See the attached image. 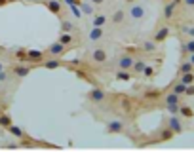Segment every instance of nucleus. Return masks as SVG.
<instances>
[{
  "label": "nucleus",
  "mask_w": 194,
  "mask_h": 152,
  "mask_svg": "<svg viewBox=\"0 0 194 152\" xmlns=\"http://www.w3.org/2000/svg\"><path fill=\"white\" fill-rule=\"evenodd\" d=\"M107 131H108V133H120V131H122V122H118V120L108 122Z\"/></svg>",
  "instance_id": "nucleus-1"
},
{
  "label": "nucleus",
  "mask_w": 194,
  "mask_h": 152,
  "mask_svg": "<svg viewBox=\"0 0 194 152\" xmlns=\"http://www.w3.org/2000/svg\"><path fill=\"white\" fill-rule=\"evenodd\" d=\"M186 95H194V86H186Z\"/></svg>",
  "instance_id": "nucleus-32"
},
{
  "label": "nucleus",
  "mask_w": 194,
  "mask_h": 152,
  "mask_svg": "<svg viewBox=\"0 0 194 152\" xmlns=\"http://www.w3.org/2000/svg\"><path fill=\"white\" fill-rule=\"evenodd\" d=\"M93 4H103V0H91Z\"/></svg>",
  "instance_id": "nucleus-37"
},
{
  "label": "nucleus",
  "mask_w": 194,
  "mask_h": 152,
  "mask_svg": "<svg viewBox=\"0 0 194 152\" xmlns=\"http://www.w3.org/2000/svg\"><path fill=\"white\" fill-rule=\"evenodd\" d=\"M177 99H179V93L173 91L171 95H167V97H166V103H167V105H173V103H177Z\"/></svg>",
  "instance_id": "nucleus-18"
},
{
  "label": "nucleus",
  "mask_w": 194,
  "mask_h": 152,
  "mask_svg": "<svg viewBox=\"0 0 194 152\" xmlns=\"http://www.w3.org/2000/svg\"><path fill=\"white\" fill-rule=\"evenodd\" d=\"M181 82L186 84V86H190V84L194 82V74L192 72H185V74H183V78H181Z\"/></svg>",
  "instance_id": "nucleus-15"
},
{
  "label": "nucleus",
  "mask_w": 194,
  "mask_h": 152,
  "mask_svg": "<svg viewBox=\"0 0 194 152\" xmlns=\"http://www.w3.org/2000/svg\"><path fill=\"white\" fill-rule=\"evenodd\" d=\"M0 125H2V127H10V125H12L10 114H0Z\"/></svg>",
  "instance_id": "nucleus-13"
},
{
  "label": "nucleus",
  "mask_w": 194,
  "mask_h": 152,
  "mask_svg": "<svg viewBox=\"0 0 194 152\" xmlns=\"http://www.w3.org/2000/svg\"><path fill=\"white\" fill-rule=\"evenodd\" d=\"M190 63H192V65H194V53H192V57H190Z\"/></svg>",
  "instance_id": "nucleus-40"
},
{
  "label": "nucleus",
  "mask_w": 194,
  "mask_h": 152,
  "mask_svg": "<svg viewBox=\"0 0 194 152\" xmlns=\"http://www.w3.org/2000/svg\"><path fill=\"white\" fill-rule=\"evenodd\" d=\"M167 32H169V29H167V27H162L158 32H156V36H154V40H156V42H162V40H166Z\"/></svg>",
  "instance_id": "nucleus-11"
},
{
  "label": "nucleus",
  "mask_w": 194,
  "mask_h": 152,
  "mask_svg": "<svg viewBox=\"0 0 194 152\" xmlns=\"http://www.w3.org/2000/svg\"><path fill=\"white\" fill-rule=\"evenodd\" d=\"M29 2H40V0H29Z\"/></svg>",
  "instance_id": "nucleus-42"
},
{
  "label": "nucleus",
  "mask_w": 194,
  "mask_h": 152,
  "mask_svg": "<svg viewBox=\"0 0 194 152\" xmlns=\"http://www.w3.org/2000/svg\"><path fill=\"white\" fill-rule=\"evenodd\" d=\"M90 99H93V101H103L105 99V91H101V89H91L90 91Z\"/></svg>",
  "instance_id": "nucleus-6"
},
{
  "label": "nucleus",
  "mask_w": 194,
  "mask_h": 152,
  "mask_svg": "<svg viewBox=\"0 0 194 152\" xmlns=\"http://www.w3.org/2000/svg\"><path fill=\"white\" fill-rule=\"evenodd\" d=\"M80 6H82V12H84V14H91V12H93V8L88 6V4H80Z\"/></svg>",
  "instance_id": "nucleus-29"
},
{
  "label": "nucleus",
  "mask_w": 194,
  "mask_h": 152,
  "mask_svg": "<svg viewBox=\"0 0 194 152\" xmlns=\"http://www.w3.org/2000/svg\"><path fill=\"white\" fill-rule=\"evenodd\" d=\"M116 78H118V80H124V82H126V80H130L131 76H130V74L126 72V70H120V72L116 74Z\"/></svg>",
  "instance_id": "nucleus-24"
},
{
  "label": "nucleus",
  "mask_w": 194,
  "mask_h": 152,
  "mask_svg": "<svg viewBox=\"0 0 194 152\" xmlns=\"http://www.w3.org/2000/svg\"><path fill=\"white\" fill-rule=\"evenodd\" d=\"M71 34H69V32H65V34H61V38H59V42H61V44H65V46H67V44H71Z\"/></svg>",
  "instance_id": "nucleus-21"
},
{
  "label": "nucleus",
  "mask_w": 194,
  "mask_h": 152,
  "mask_svg": "<svg viewBox=\"0 0 194 152\" xmlns=\"http://www.w3.org/2000/svg\"><path fill=\"white\" fill-rule=\"evenodd\" d=\"M0 114H2V108H0Z\"/></svg>",
  "instance_id": "nucleus-44"
},
{
  "label": "nucleus",
  "mask_w": 194,
  "mask_h": 152,
  "mask_svg": "<svg viewBox=\"0 0 194 152\" xmlns=\"http://www.w3.org/2000/svg\"><path fill=\"white\" fill-rule=\"evenodd\" d=\"M145 67H147V65H145V61H135V63H133V69H135V72H143Z\"/></svg>",
  "instance_id": "nucleus-19"
},
{
  "label": "nucleus",
  "mask_w": 194,
  "mask_h": 152,
  "mask_svg": "<svg viewBox=\"0 0 194 152\" xmlns=\"http://www.w3.org/2000/svg\"><path fill=\"white\" fill-rule=\"evenodd\" d=\"M71 29H72V25L69 23V21H65V23H63V31H65V32H69Z\"/></svg>",
  "instance_id": "nucleus-31"
},
{
  "label": "nucleus",
  "mask_w": 194,
  "mask_h": 152,
  "mask_svg": "<svg viewBox=\"0 0 194 152\" xmlns=\"http://www.w3.org/2000/svg\"><path fill=\"white\" fill-rule=\"evenodd\" d=\"M167 110L171 112V114H177L181 110V106H177V103H173V105H167Z\"/></svg>",
  "instance_id": "nucleus-26"
},
{
  "label": "nucleus",
  "mask_w": 194,
  "mask_h": 152,
  "mask_svg": "<svg viewBox=\"0 0 194 152\" xmlns=\"http://www.w3.org/2000/svg\"><path fill=\"white\" fill-rule=\"evenodd\" d=\"M186 32H189L190 36H194V27H190V29H189V31H186Z\"/></svg>",
  "instance_id": "nucleus-36"
},
{
  "label": "nucleus",
  "mask_w": 194,
  "mask_h": 152,
  "mask_svg": "<svg viewBox=\"0 0 194 152\" xmlns=\"http://www.w3.org/2000/svg\"><path fill=\"white\" fill-rule=\"evenodd\" d=\"M6 78H8V74H6V72H4V70H0V82H4V80H6Z\"/></svg>",
  "instance_id": "nucleus-34"
},
{
  "label": "nucleus",
  "mask_w": 194,
  "mask_h": 152,
  "mask_svg": "<svg viewBox=\"0 0 194 152\" xmlns=\"http://www.w3.org/2000/svg\"><path fill=\"white\" fill-rule=\"evenodd\" d=\"M105 21H107V17H105V15H95V19H93V27H103Z\"/></svg>",
  "instance_id": "nucleus-16"
},
{
  "label": "nucleus",
  "mask_w": 194,
  "mask_h": 152,
  "mask_svg": "<svg viewBox=\"0 0 194 152\" xmlns=\"http://www.w3.org/2000/svg\"><path fill=\"white\" fill-rule=\"evenodd\" d=\"M186 50H189L190 53H194V40H190L189 44H186Z\"/></svg>",
  "instance_id": "nucleus-30"
},
{
  "label": "nucleus",
  "mask_w": 194,
  "mask_h": 152,
  "mask_svg": "<svg viewBox=\"0 0 194 152\" xmlns=\"http://www.w3.org/2000/svg\"><path fill=\"white\" fill-rule=\"evenodd\" d=\"M173 6H175V2H171V4H167V6H166V10H164L166 17H171V14H173Z\"/></svg>",
  "instance_id": "nucleus-23"
},
{
  "label": "nucleus",
  "mask_w": 194,
  "mask_h": 152,
  "mask_svg": "<svg viewBox=\"0 0 194 152\" xmlns=\"http://www.w3.org/2000/svg\"><path fill=\"white\" fill-rule=\"evenodd\" d=\"M169 127H171V131H175V133H181V131H183V127H181V122L177 120L175 116L169 120Z\"/></svg>",
  "instance_id": "nucleus-9"
},
{
  "label": "nucleus",
  "mask_w": 194,
  "mask_h": 152,
  "mask_svg": "<svg viewBox=\"0 0 194 152\" xmlns=\"http://www.w3.org/2000/svg\"><path fill=\"white\" fill-rule=\"evenodd\" d=\"M46 6H48V10H50L51 14H59L61 12V2L59 0H48Z\"/></svg>",
  "instance_id": "nucleus-2"
},
{
  "label": "nucleus",
  "mask_w": 194,
  "mask_h": 152,
  "mask_svg": "<svg viewBox=\"0 0 194 152\" xmlns=\"http://www.w3.org/2000/svg\"><path fill=\"white\" fill-rule=\"evenodd\" d=\"M59 65H61V63H59L57 59H50V61H46V63H44V67H46V69H57Z\"/></svg>",
  "instance_id": "nucleus-17"
},
{
  "label": "nucleus",
  "mask_w": 194,
  "mask_h": 152,
  "mask_svg": "<svg viewBox=\"0 0 194 152\" xmlns=\"http://www.w3.org/2000/svg\"><path fill=\"white\" fill-rule=\"evenodd\" d=\"M122 19H124V12H116V14H114V17H112V21H116V23H120Z\"/></svg>",
  "instance_id": "nucleus-28"
},
{
  "label": "nucleus",
  "mask_w": 194,
  "mask_h": 152,
  "mask_svg": "<svg viewBox=\"0 0 194 152\" xmlns=\"http://www.w3.org/2000/svg\"><path fill=\"white\" fill-rule=\"evenodd\" d=\"M145 74H147V76H152V69H150V67H145V70H143Z\"/></svg>",
  "instance_id": "nucleus-33"
},
{
  "label": "nucleus",
  "mask_w": 194,
  "mask_h": 152,
  "mask_svg": "<svg viewBox=\"0 0 194 152\" xmlns=\"http://www.w3.org/2000/svg\"><path fill=\"white\" fill-rule=\"evenodd\" d=\"M171 137V131H164V139H169Z\"/></svg>",
  "instance_id": "nucleus-35"
},
{
  "label": "nucleus",
  "mask_w": 194,
  "mask_h": 152,
  "mask_svg": "<svg viewBox=\"0 0 194 152\" xmlns=\"http://www.w3.org/2000/svg\"><path fill=\"white\" fill-rule=\"evenodd\" d=\"M93 59L97 61V63H105V61H107V53H105L103 50H95L93 51Z\"/></svg>",
  "instance_id": "nucleus-10"
},
{
  "label": "nucleus",
  "mask_w": 194,
  "mask_h": 152,
  "mask_svg": "<svg viewBox=\"0 0 194 152\" xmlns=\"http://www.w3.org/2000/svg\"><path fill=\"white\" fill-rule=\"evenodd\" d=\"M65 50V44H61V42H53L50 46V53L51 55H59V53H63Z\"/></svg>",
  "instance_id": "nucleus-3"
},
{
  "label": "nucleus",
  "mask_w": 194,
  "mask_h": 152,
  "mask_svg": "<svg viewBox=\"0 0 194 152\" xmlns=\"http://www.w3.org/2000/svg\"><path fill=\"white\" fill-rule=\"evenodd\" d=\"M101 34H103V29L101 27H93L91 32H90V38L91 40H97V38H101Z\"/></svg>",
  "instance_id": "nucleus-14"
},
{
  "label": "nucleus",
  "mask_w": 194,
  "mask_h": 152,
  "mask_svg": "<svg viewBox=\"0 0 194 152\" xmlns=\"http://www.w3.org/2000/svg\"><path fill=\"white\" fill-rule=\"evenodd\" d=\"M143 14H145V10L141 8V6H133V8H131V17L133 19H141Z\"/></svg>",
  "instance_id": "nucleus-12"
},
{
  "label": "nucleus",
  "mask_w": 194,
  "mask_h": 152,
  "mask_svg": "<svg viewBox=\"0 0 194 152\" xmlns=\"http://www.w3.org/2000/svg\"><path fill=\"white\" fill-rule=\"evenodd\" d=\"M186 4H189V6H194V0H186Z\"/></svg>",
  "instance_id": "nucleus-38"
},
{
  "label": "nucleus",
  "mask_w": 194,
  "mask_h": 152,
  "mask_svg": "<svg viewBox=\"0 0 194 152\" xmlns=\"http://www.w3.org/2000/svg\"><path fill=\"white\" fill-rule=\"evenodd\" d=\"M0 70H4V65H2V63H0Z\"/></svg>",
  "instance_id": "nucleus-41"
},
{
  "label": "nucleus",
  "mask_w": 194,
  "mask_h": 152,
  "mask_svg": "<svg viewBox=\"0 0 194 152\" xmlns=\"http://www.w3.org/2000/svg\"><path fill=\"white\" fill-rule=\"evenodd\" d=\"M4 4H8V0H0V6H4Z\"/></svg>",
  "instance_id": "nucleus-39"
},
{
  "label": "nucleus",
  "mask_w": 194,
  "mask_h": 152,
  "mask_svg": "<svg viewBox=\"0 0 194 152\" xmlns=\"http://www.w3.org/2000/svg\"><path fill=\"white\" fill-rule=\"evenodd\" d=\"M181 114L186 116V118H190V116H192V110H190V106H181Z\"/></svg>",
  "instance_id": "nucleus-25"
},
{
  "label": "nucleus",
  "mask_w": 194,
  "mask_h": 152,
  "mask_svg": "<svg viewBox=\"0 0 194 152\" xmlns=\"http://www.w3.org/2000/svg\"><path fill=\"white\" fill-rule=\"evenodd\" d=\"M8 131H10L12 135H14V137H17V139L25 137V133H23V129H21V127H17V125H14V124H12V125L8 127Z\"/></svg>",
  "instance_id": "nucleus-8"
},
{
  "label": "nucleus",
  "mask_w": 194,
  "mask_h": 152,
  "mask_svg": "<svg viewBox=\"0 0 194 152\" xmlns=\"http://www.w3.org/2000/svg\"><path fill=\"white\" fill-rule=\"evenodd\" d=\"M133 63H135V61L131 59L130 55H124L122 59H120V69H122V70H126V69H131V67H133Z\"/></svg>",
  "instance_id": "nucleus-4"
},
{
  "label": "nucleus",
  "mask_w": 194,
  "mask_h": 152,
  "mask_svg": "<svg viewBox=\"0 0 194 152\" xmlns=\"http://www.w3.org/2000/svg\"><path fill=\"white\" fill-rule=\"evenodd\" d=\"M173 91H175V93H179V95H181V93H186V84H183V82H181V84H177Z\"/></svg>",
  "instance_id": "nucleus-20"
},
{
  "label": "nucleus",
  "mask_w": 194,
  "mask_h": 152,
  "mask_svg": "<svg viewBox=\"0 0 194 152\" xmlns=\"http://www.w3.org/2000/svg\"><path fill=\"white\" fill-rule=\"evenodd\" d=\"M8 2H15V0H8Z\"/></svg>",
  "instance_id": "nucleus-43"
},
{
  "label": "nucleus",
  "mask_w": 194,
  "mask_h": 152,
  "mask_svg": "<svg viewBox=\"0 0 194 152\" xmlns=\"http://www.w3.org/2000/svg\"><path fill=\"white\" fill-rule=\"evenodd\" d=\"M15 76H19V78H25L29 72H31V67H23V65H19V67H15L14 69Z\"/></svg>",
  "instance_id": "nucleus-5"
},
{
  "label": "nucleus",
  "mask_w": 194,
  "mask_h": 152,
  "mask_svg": "<svg viewBox=\"0 0 194 152\" xmlns=\"http://www.w3.org/2000/svg\"><path fill=\"white\" fill-rule=\"evenodd\" d=\"M27 59L29 61H40L42 59V51H38V50H29L27 51Z\"/></svg>",
  "instance_id": "nucleus-7"
},
{
  "label": "nucleus",
  "mask_w": 194,
  "mask_h": 152,
  "mask_svg": "<svg viewBox=\"0 0 194 152\" xmlns=\"http://www.w3.org/2000/svg\"><path fill=\"white\" fill-rule=\"evenodd\" d=\"M143 48H145L147 51H154V50H156V46H154V42H145V44H143Z\"/></svg>",
  "instance_id": "nucleus-27"
},
{
  "label": "nucleus",
  "mask_w": 194,
  "mask_h": 152,
  "mask_svg": "<svg viewBox=\"0 0 194 152\" xmlns=\"http://www.w3.org/2000/svg\"><path fill=\"white\" fill-rule=\"evenodd\" d=\"M192 67H194V65L190 63V61H189V63H183V65H181V72H183V74H185V72H190V70H192Z\"/></svg>",
  "instance_id": "nucleus-22"
}]
</instances>
